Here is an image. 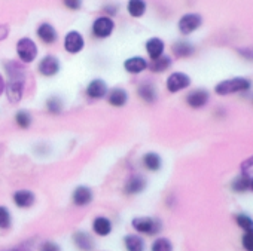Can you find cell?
<instances>
[{"label": "cell", "mask_w": 253, "mask_h": 251, "mask_svg": "<svg viewBox=\"0 0 253 251\" xmlns=\"http://www.w3.org/2000/svg\"><path fill=\"white\" fill-rule=\"evenodd\" d=\"M6 73H8V83L6 88V97L12 104H17L21 101L24 95V86H26V70L18 63H8L6 64Z\"/></svg>", "instance_id": "obj_1"}, {"label": "cell", "mask_w": 253, "mask_h": 251, "mask_svg": "<svg viewBox=\"0 0 253 251\" xmlns=\"http://www.w3.org/2000/svg\"><path fill=\"white\" fill-rule=\"evenodd\" d=\"M250 86H252L250 79L237 76V77H229V79L220 80L214 86V92L217 95L226 97V95H232V94H238V92H246L250 89Z\"/></svg>", "instance_id": "obj_2"}, {"label": "cell", "mask_w": 253, "mask_h": 251, "mask_svg": "<svg viewBox=\"0 0 253 251\" xmlns=\"http://www.w3.org/2000/svg\"><path fill=\"white\" fill-rule=\"evenodd\" d=\"M131 226L133 229L140 233V235H146V236H154L158 235L163 229V223L161 220L155 218V217H149V215H140V217H134L131 220Z\"/></svg>", "instance_id": "obj_3"}, {"label": "cell", "mask_w": 253, "mask_h": 251, "mask_svg": "<svg viewBox=\"0 0 253 251\" xmlns=\"http://www.w3.org/2000/svg\"><path fill=\"white\" fill-rule=\"evenodd\" d=\"M17 54L23 63L30 64L38 57V46L30 37H23L17 43Z\"/></svg>", "instance_id": "obj_4"}, {"label": "cell", "mask_w": 253, "mask_h": 251, "mask_svg": "<svg viewBox=\"0 0 253 251\" xmlns=\"http://www.w3.org/2000/svg\"><path fill=\"white\" fill-rule=\"evenodd\" d=\"M189 85H191V77L186 73H182V72H174L167 79V89L171 94H176L179 91H183Z\"/></svg>", "instance_id": "obj_5"}, {"label": "cell", "mask_w": 253, "mask_h": 251, "mask_svg": "<svg viewBox=\"0 0 253 251\" xmlns=\"http://www.w3.org/2000/svg\"><path fill=\"white\" fill-rule=\"evenodd\" d=\"M115 23L110 17H100L92 23V35L98 39H106L112 35Z\"/></svg>", "instance_id": "obj_6"}, {"label": "cell", "mask_w": 253, "mask_h": 251, "mask_svg": "<svg viewBox=\"0 0 253 251\" xmlns=\"http://www.w3.org/2000/svg\"><path fill=\"white\" fill-rule=\"evenodd\" d=\"M203 24V18L198 14H185L179 20V32L182 35H191L198 30Z\"/></svg>", "instance_id": "obj_7"}, {"label": "cell", "mask_w": 253, "mask_h": 251, "mask_svg": "<svg viewBox=\"0 0 253 251\" xmlns=\"http://www.w3.org/2000/svg\"><path fill=\"white\" fill-rule=\"evenodd\" d=\"M60 61H58V58L57 57H54V55H46V57H43L42 60H41V63H39V73L42 74V76H45V77H52V76H55L58 72H60Z\"/></svg>", "instance_id": "obj_8"}, {"label": "cell", "mask_w": 253, "mask_h": 251, "mask_svg": "<svg viewBox=\"0 0 253 251\" xmlns=\"http://www.w3.org/2000/svg\"><path fill=\"white\" fill-rule=\"evenodd\" d=\"M210 100V94L207 89H194L186 95V104L191 108H203L207 106Z\"/></svg>", "instance_id": "obj_9"}, {"label": "cell", "mask_w": 253, "mask_h": 251, "mask_svg": "<svg viewBox=\"0 0 253 251\" xmlns=\"http://www.w3.org/2000/svg\"><path fill=\"white\" fill-rule=\"evenodd\" d=\"M91 227H92V232L100 236V238H106L112 233L113 230V223L109 217L106 215H97L94 217L92 223H91Z\"/></svg>", "instance_id": "obj_10"}, {"label": "cell", "mask_w": 253, "mask_h": 251, "mask_svg": "<svg viewBox=\"0 0 253 251\" xmlns=\"http://www.w3.org/2000/svg\"><path fill=\"white\" fill-rule=\"evenodd\" d=\"M146 179L142 174H133L130 176V179L126 180L125 186H124V192L125 195H139L146 189Z\"/></svg>", "instance_id": "obj_11"}, {"label": "cell", "mask_w": 253, "mask_h": 251, "mask_svg": "<svg viewBox=\"0 0 253 251\" xmlns=\"http://www.w3.org/2000/svg\"><path fill=\"white\" fill-rule=\"evenodd\" d=\"M84 37L79 32L73 30V32H69L64 37V49L69 52V54H78L84 49Z\"/></svg>", "instance_id": "obj_12"}, {"label": "cell", "mask_w": 253, "mask_h": 251, "mask_svg": "<svg viewBox=\"0 0 253 251\" xmlns=\"http://www.w3.org/2000/svg\"><path fill=\"white\" fill-rule=\"evenodd\" d=\"M12 201H14V204H15L18 208L26 210V208H30V207L35 205V202H36V195H35L32 190H29V189H20V190L14 192Z\"/></svg>", "instance_id": "obj_13"}, {"label": "cell", "mask_w": 253, "mask_h": 251, "mask_svg": "<svg viewBox=\"0 0 253 251\" xmlns=\"http://www.w3.org/2000/svg\"><path fill=\"white\" fill-rule=\"evenodd\" d=\"M94 193L88 186H78L72 193V202L76 207H86L92 202Z\"/></svg>", "instance_id": "obj_14"}, {"label": "cell", "mask_w": 253, "mask_h": 251, "mask_svg": "<svg viewBox=\"0 0 253 251\" xmlns=\"http://www.w3.org/2000/svg\"><path fill=\"white\" fill-rule=\"evenodd\" d=\"M72 241L79 251H92L94 250V238L85 230H76L72 235Z\"/></svg>", "instance_id": "obj_15"}, {"label": "cell", "mask_w": 253, "mask_h": 251, "mask_svg": "<svg viewBox=\"0 0 253 251\" xmlns=\"http://www.w3.org/2000/svg\"><path fill=\"white\" fill-rule=\"evenodd\" d=\"M85 92L91 100H100V98L106 97L109 91H107V85L103 79H94L88 83Z\"/></svg>", "instance_id": "obj_16"}, {"label": "cell", "mask_w": 253, "mask_h": 251, "mask_svg": "<svg viewBox=\"0 0 253 251\" xmlns=\"http://www.w3.org/2000/svg\"><path fill=\"white\" fill-rule=\"evenodd\" d=\"M137 94L148 104H154L157 101V98H158V91H157V88H155V85L152 82L140 83V86L137 89Z\"/></svg>", "instance_id": "obj_17"}, {"label": "cell", "mask_w": 253, "mask_h": 251, "mask_svg": "<svg viewBox=\"0 0 253 251\" xmlns=\"http://www.w3.org/2000/svg\"><path fill=\"white\" fill-rule=\"evenodd\" d=\"M124 247L126 251H145L146 244L145 239L137 233H128L124 236Z\"/></svg>", "instance_id": "obj_18"}, {"label": "cell", "mask_w": 253, "mask_h": 251, "mask_svg": "<svg viewBox=\"0 0 253 251\" xmlns=\"http://www.w3.org/2000/svg\"><path fill=\"white\" fill-rule=\"evenodd\" d=\"M128 101V94L122 88H113L107 92V103L112 107H124Z\"/></svg>", "instance_id": "obj_19"}, {"label": "cell", "mask_w": 253, "mask_h": 251, "mask_svg": "<svg viewBox=\"0 0 253 251\" xmlns=\"http://www.w3.org/2000/svg\"><path fill=\"white\" fill-rule=\"evenodd\" d=\"M124 69L131 74H139L148 69V61L142 57H131L128 60H125Z\"/></svg>", "instance_id": "obj_20"}, {"label": "cell", "mask_w": 253, "mask_h": 251, "mask_svg": "<svg viewBox=\"0 0 253 251\" xmlns=\"http://www.w3.org/2000/svg\"><path fill=\"white\" fill-rule=\"evenodd\" d=\"M164 48H166V45L160 37H152L146 42V52L152 61L160 58L161 55H164Z\"/></svg>", "instance_id": "obj_21"}, {"label": "cell", "mask_w": 253, "mask_h": 251, "mask_svg": "<svg viewBox=\"0 0 253 251\" xmlns=\"http://www.w3.org/2000/svg\"><path fill=\"white\" fill-rule=\"evenodd\" d=\"M142 164H143V167H145L148 171L157 173V171H160L161 167H163V159H161V156H160L158 153H155V152H148V153L143 155Z\"/></svg>", "instance_id": "obj_22"}, {"label": "cell", "mask_w": 253, "mask_h": 251, "mask_svg": "<svg viewBox=\"0 0 253 251\" xmlns=\"http://www.w3.org/2000/svg\"><path fill=\"white\" fill-rule=\"evenodd\" d=\"M38 36H39V39H41L43 43L52 45V43L57 40V30H55L51 24L43 23V24H41V26L38 27Z\"/></svg>", "instance_id": "obj_23"}, {"label": "cell", "mask_w": 253, "mask_h": 251, "mask_svg": "<svg viewBox=\"0 0 253 251\" xmlns=\"http://www.w3.org/2000/svg\"><path fill=\"white\" fill-rule=\"evenodd\" d=\"M250 181H252L250 176H249L247 173H241L240 176H237V177L232 180L231 189H232L234 192H237V193H244V192H247V190L250 189Z\"/></svg>", "instance_id": "obj_24"}, {"label": "cell", "mask_w": 253, "mask_h": 251, "mask_svg": "<svg viewBox=\"0 0 253 251\" xmlns=\"http://www.w3.org/2000/svg\"><path fill=\"white\" fill-rule=\"evenodd\" d=\"M171 49H173V54L176 57H179V58H188V57H191L195 52L194 45L189 43V42H185V40L176 42Z\"/></svg>", "instance_id": "obj_25"}, {"label": "cell", "mask_w": 253, "mask_h": 251, "mask_svg": "<svg viewBox=\"0 0 253 251\" xmlns=\"http://www.w3.org/2000/svg\"><path fill=\"white\" fill-rule=\"evenodd\" d=\"M128 14L134 18H140L146 12V2L145 0H128V5H126Z\"/></svg>", "instance_id": "obj_26"}, {"label": "cell", "mask_w": 253, "mask_h": 251, "mask_svg": "<svg viewBox=\"0 0 253 251\" xmlns=\"http://www.w3.org/2000/svg\"><path fill=\"white\" fill-rule=\"evenodd\" d=\"M170 66H171V58L167 57V55H161L160 58L154 60V61L151 63V66H148V67H149L154 73H163V72L169 70Z\"/></svg>", "instance_id": "obj_27"}, {"label": "cell", "mask_w": 253, "mask_h": 251, "mask_svg": "<svg viewBox=\"0 0 253 251\" xmlns=\"http://www.w3.org/2000/svg\"><path fill=\"white\" fill-rule=\"evenodd\" d=\"M32 114L27 110H18L15 113V123L21 130H29L32 125Z\"/></svg>", "instance_id": "obj_28"}, {"label": "cell", "mask_w": 253, "mask_h": 251, "mask_svg": "<svg viewBox=\"0 0 253 251\" xmlns=\"http://www.w3.org/2000/svg\"><path fill=\"white\" fill-rule=\"evenodd\" d=\"M46 110L51 114H54V116L60 114L63 111V100L60 97H55V95L54 97H49L46 100Z\"/></svg>", "instance_id": "obj_29"}, {"label": "cell", "mask_w": 253, "mask_h": 251, "mask_svg": "<svg viewBox=\"0 0 253 251\" xmlns=\"http://www.w3.org/2000/svg\"><path fill=\"white\" fill-rule=\"evenodd\" d=\"M12 226V215L8 207L0 205V229L8 230Z\"/></svg>", "instance_id": "obj_30"}, {"label": "cell", "mask_w": 253, "mask_h": 251, "mask_svg": "<svg viewBox=\"0 0 253 251\" xmlns=\"http://www.w3.org/2000/svg\"><path fill=\"white\" fill-rule=\"evenodd\" d=\"M151 251H173V244L169 238H157L152 245H151Z\"/></svg>", "instance_id": "obj_31"}, {"label": "cell", "mask_w": 253, "mask_h": 251, "mask_svg": "<svg viewBox=\"0 0 253 251\" xmlns=\"http://www.w3.org/2000/svg\"><path fill=\"white\" fill-rule=\"evenodd\" d=\"M235 223L238 224V227H241L244 232L246 230H252L253 229V218L246 214V213H240L235 215Z\"/></svg>", "instance_id": "obj_32"}, {"label": "cell", "mask_w": 253, "mask_h": 251, "mask_svg": "<svg viewBox=\"0 0 253 251\" xmlns=\"http://www.w3.org/2000/svg\"><path fill=\"white\" fill-rule=\"evenodd\" d=\"M241 245L246 251H253V229L246 230L241 236Z\"/></svg>", "instance_id": "obj_33"}, {"label": "cell", "mask_w": 253, "mask_h": 251, "mask_svg": "<svg viewBox=\"0 0 253 251\" xmlns=\"http://www.w3.org/2000/svg\"><path fill=\"white\" fill-rule=\"evenodd\" d=\"M41 251H61V247L54 241H45L41 245Z\"/></svg>", "instance_id": "obj_34"}, {"label": "cell", "mask_w": 253, "mask_h": 251, "mask_svg": "<svg viewBox=\"0 0 253 251\" xmlns=\"http://www.w3.org/2000/svg\"><path fill=\"white\" fill-rule=\"evenodd\" d=\"M63 3L66 8H69L72 11H78L82 6V0H63Z\"/></svg>", "instance_id": "obj_35"}, {"label": "cell", "mask_w": 253, "mask_h": 251, "mask_svg": "<svg viewBox=\"0 0 253 251\" xmlns=\"http://www.w3.org/2000/svg\"><path fill=\"white\" fill-rule=\"evenodd\" d=\"M8 33H9L8 27H6V26H2V24H0V40H5V39L8 37Z\"/></svg>", "instance_id": "obj_36"}, {"label": "cell", "mask_w": 253, "mask_h": 251, "mask_svg": "<svg viewBox=\"0 0 253 251\" xmlns=\"http://www.w3.org/2000/svg\"><path fill=\"white\" fill-rule=\"evenodd\" d=\"M238 52H240V54H243L246 58H249V60H253V51H252V49H246V51H243V49H238Z\"/></svg>", "instance_id": "obj_37"}, {"label": "cell", "mask_w": 253, "mask_h": 251, "mask_svg": "<svg viewBox=\"0 0 253 251\" xmlns=\"http://www.w3.org/2000/svg\"><path fill=\"white\" fill-rule=\"evenodd\" d=\"M3 89H5V80H3V77H2V76H0V95H2Z\"/></svg>", "instance_id": "obj_38"}, {"label": "cell", "mask_w": 253, "mask_h": 251, "mask_svg": "<svg viewBox=\"0 0 253 251\" xmlns=\"http://www.w3.org/2000/svg\"><path fill=\"white\" fill-rule=\"evenodd\" d=\"M106 11H107V12H110V14L113 15V14L116 12V8H115V6H106Z\"/></svg>", "instance_id": "obj_39"}, {"label": "cell", "mask_w": 253, "mask_h": 251, "mask_svg": "<svg viewBox=\"0 0 253 251\" xmlns=\"http://www.w3.org/2000/svg\"><path fill=\"white\" fill-rule=\"evenodd\" d=\"M250 190L253 192V179H252V181H250Z\"/></svg>", "instance_id": "obj_40"}, {"label": "cell", "mask_w": 253, "mask_h": 251, "mask_svg": "<svg viewBox=\"0 0 253 251\" xmlns=\"http://www.w3.org/2000/svg\"><path fill=\"white\" fill-rule=\"evenodd\" d=\"M11 251H20V250H18V248H15V250H11Z\"/></svg>", "instance_id": "obj_41"}]
</instances>
